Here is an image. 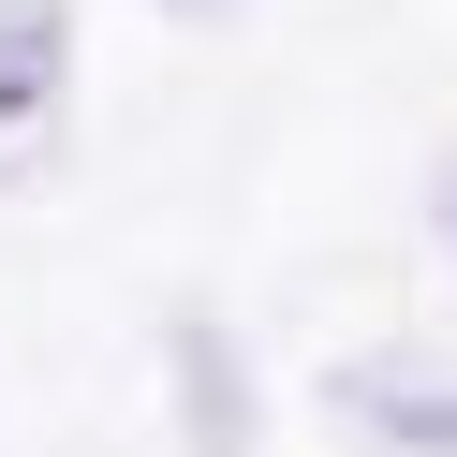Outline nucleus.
Returning a JSON list of instances; mask_svg holds the SVG:
<instances>
[{
  "mask_svg": "<svg viewBox=\"0 0 457 457\" xmlns=\"http://www.w3.org/2000/svg\"><path fill=\"white\" fill-rule=\"evenodd\" d=\"M178 443L192 457H251L266 443V413H251V369L221 325H178Z\"/></svg>",
  "mask_w": 457,
  "mask_h": 457,
  "instance_id": "obj_1",
  "label": "nucleus"
},
{
  "mask_svg": "<svg viewBox=\"0 0 457 457\" xmlns=\"http://www.w3.org/2000/svg\"><path fill=\"white\" fill-rule=\"evenodd\" d=\"M60 60H74V15H60V0H0V133L60 104Z\"/></svg>",
  "mask_w": 457,
  "mask_h": 457,
  "instance_id": "obj_2",
  "label": "nucleus"
},
{
  "mask_svg": "<svg viewBox=\"0 0 457 457\" xmlns=\"http://www.w3.org/2000/svg\"><path fill=\"white\" fill-rule=\"evenodd\" d=\"M339 398H354L384 443H413V457H457V398H428V384H384V369H354Z\"/></svg>",
  "mask_w": 457,
  "mask_h": 457,
  "instance_id": "obj_3",
  "label": "nucleus"
},
{
  "mask_svg": "<svg viewBox=\"0 0 457 457\" xmlns=\"http://www.w3.org/2000/svg\"><path fill=\"white\" fill-rule=\"evenodd\" d=\"M162 15H237V0H162Z\"/></svg>",
  "mask_w": 457,
  "mask_h": 457,
  "instance_id": "obj_4",
  "label": "nucleus"
},
{
  "mask_svg": "<svg viewBox=\"0 0 457 457\" xmlns=\"http://www.w3.org/2000/svg\"><path fill=\"white\" fill-rule=\"evenodd\" d=\"M443 237H457V162H443Z\"/></svg>",
  "mask_w": 457,
  "mask_h": 457,
  "instance_id": "obj_5",
  "label": "nucleus"
}]
</instances>
